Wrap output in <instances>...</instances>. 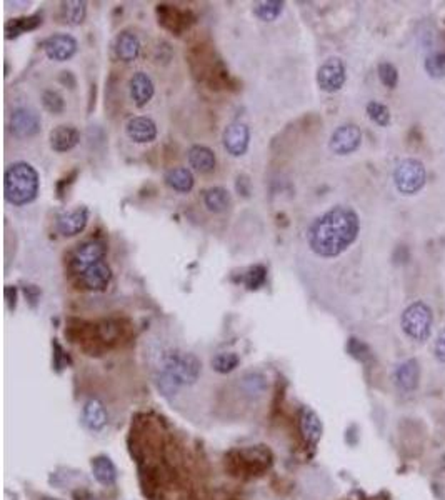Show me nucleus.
Instances as JSON below:
<instances>
[{"label":"nucleus","mask_w":445,"mask_h":500,"mask_svg":"<svg viewBox=\"0 0 445 500\" xmlns=\"http://www.w3.org/2000/svg\"><path fill=\"white\" fill-rule=\"evenodd\" d=\"M360 218L349 205H336L319 216L307 230V242L315 256L332 258L341 256L355 242Z\"/></svg>","instance_id":"1"},{"label":"nucleus","mask_w":445,"mask_h":500,"mask_svg":"<svg viewBox=\"0 0 445 500\" xmlns=\"http://www.w3.org/2000/svg\"><path fill=\"white\" fill-rule=\"evenodd\" d=\"M202 363L193 354L182 350H170L162 357L158 387L167 396L177 394L185 385H192L199 380Z\"/></svg>","instance_id":"2"},{"label":"nucleus","mask_w":445,"mask_h":500,"mask_svg":"<svg viewBox=\"0 0 445 500\" xmlns=\"http://www.w3.org/2000/svg\"><path fill=\"white\" fill-rule=\"evenodd\" d=\"M6 200L12 205H25L35 200L39 194V174L27 162L8 165L4 175Z\"/></svg>","instance_id":"3"},{"label":"nucleus","mask_w":445,"mask_h":500,"mask_svg":"<svg viewBox=\"0 0 445 500\" xmlns=\"http://www.w3.org/2000/svg\"><path fill=\"white\" fill-rule=\"evenodd\" d=\"M400 326L405 335L416 342H425L434 327V314L425 302L417 300L407 307L400 317Z\"/></svg>","instance_id":"4"},{"label":"nucleus","mask_w":445,"mask_h":500,"mask_svg":"<svg viewBox=\"0 0 445 500\" xmlns=\"http://www.w3.org/2000/svg\"><path fill=\"white\" fill-rule=\"evenodd\" d=\"M425 167L417 159H404L394 170V183L402 195H416L425 186Z\"/></svg>","instance_id":"5"},{"label":"nucleus","mask_w":445,"mask_h":500,"mask_svg":"<svg viewBox=\"0 0 445 500\" xmlns=\"http://www.w3.org/2000/svg\"><path fill=\"white\" fill-rule=\"evenodd\" d=\"M105 252H107V245L102 240H87L74 250L72 257H70V270L76 275H82L90 267L104 262L102 258L105 257Z\"/></svg>","instance_id":"6"},{"label":"nucleus","mask_w":445,"mask_h":500,"mask_svg":"<svg viewBox=\"0 0 445 500\" xmlns=\"http://www.w3.org/2000/svg\"><path fill=\"white\" fill-rule=\"evenodd\" d=\"M347 81L345 64L338 57H330L317 70V85L327 94L338 92Z\"/></svg>","instance_id":"7"},{"label":"nucleus","mask_w":445,"mask_h":500,"mask_svg":"<svg viewBox=\"0 0 445 500\" xmlns=\"http://www.w3.org/2000/svg\"><path fill=\"white\" fill-rule=\"evenodd\" d=\"M362 144V130L355 124H343L334 130L329 147L337 155H349Z\"/></svg>","instance_id":"8"},{"label":"nucleus","mask_w":445,"mask_h":500,"mask_svg":"<svg viewBox=\"0 0 445 500\" xmlns=\"http://www.w3.org/2000/svg\"><path fill=\"white\" fill-rule=\"evenodd\" d=\"M42 49L50 60L65 62L77 52V41L69 34H54L42 42Z\"/></svg>","instance_id":"9"},{"label":"nucleus","mask_w":445,"mask_h":500,"mask_svg":"<svg viewBox=\"0 0 445 500\" xmlns=\"http://www.w3.org/2000/svg\"><path fill=\"white\" fill-rule=\"evenodd\" d=\"M157 17L158 24H162V27L177 35L182 30L191 27V24H193V20H196L191 11H180V8L167 6V4H162V6L157 7Z\"/></svg>","instance_id":"10"},{"label":"nucleus","mask_w":445,"mask_h":500,"mask_svg":"<svg viewBox=\"0 0 445 500\" xmlns=\"http://www.w3.org/2000/svg\"><path fill=\"white\" fill-rule=\"evenodd\" d=\"M11 132L19 139L34 137L41 130V118L32 109L20 107L11 116Z\"/></svg>","instance_id":"11"},{"label":"nucleus","mask_w":445,"mask_h":500,"mask_svg":"<svg viewBox=\"0 0 445 500\" xmlns=\"http://www.w3.org/2000/svg\"><path fill=\"white\" fill-rule=\"evenodd\" d=\"M249 140H250L249 127L242 124V122H232V124L224 130V135H222L224 147H226L227 153H231L232 157L244 155L247 148H249Z\"/></svg>","instance_id":"12"},{"label":"nucleus","mask_w":445,"mask_h":500,"mask_svg":"<svg viewBox=\"0 0 445 500\" xmlns=\"http://www.w3.org/2000/svg\"><path fill=\"white\" fill-rule=\"evenodd\" d=\"M87 222H89V209L82 205V207L60 214L57 217V230L65 237H74L85 229Z\"/></svg>","instance_id":"13"},{"label":"nucleus","mask_w":445,"mask_h":500,"mask_svg":"<svg viewBox=\"0 0 445 500\" xmlns=\"http://www.w3.org/2000/svg\"><path fill=\"white\" fill-rule=\"evenodd\" d=\"M81 279V285L85 291L100 292L107 289V285L112 280V270L105 262H99L94 267H90L89 270L83 272L82 275H78Z\"/></svg>","instance_id":"14"},{"label":"nucleus","mask_w":445,"mask_h":500,"mask_svg":"<svg viewBox=\"0 0 445 500\" xmlns=\"http://www.w3.org/2000/svg\"><path fill=\"white\" fill-rule=\"evenodd\" d=\"M418 377H420V368L416 359H409L402 363H399L394 372V384L397 385L400 392H413L418 385Z\"/></svg>","instance_id":"15"},{"label":"nucleus","mask_w":445,"mask_h":500,"mask_svg":"<svg viewBox=\"0 0 445 500\" xmlns=\"http://www.w3.org/2000/svg\"><path fill=\"white\" fill-rule=\"evenodd\" d=\"M125 132L129 135V139L134 140V142L149 144L152 142V140H156L157 137V125L152 118L139 116L130 118V120L127 122Z\"/></svg>","instance_id":"16"},{"label":"nucleus","mask_w":445,"mask_h":500,"mask_svg":"<svg viewBox=\"0 0 445 500\" xmlns=\"http://www.w3.org/2000/svg\"><path fill=\"white\" fill-rule=\"evenodd\" d=\"M129 89H130V97L137 107H144V105L151 102L153 97V92H156L152 78L145 72H135L134 76L130 77Z\"/></svg>","instance_id":"17"},{"label":"nucleus","mask_w":445,"mask_h":500,"mask_svg":"<svg viewBox=\"0 0 445 500\" xmlns=\"http://www.w3.org/2000/svg\"><path fill=\"white\" fill-rule=\"evenodd\" d=\"M50 147L55 152H69L81 140V132L72 125H59L50 132Z\"/></svg>","instance_id":"18"},{"label":"nucleus","mask_w":445,"mask_h":500,"mask_svg":"<svg viewBox=\"0 0 445 500\" xmlns=\"http://www.w3.org/2000/svg\"><path fill=\"white\" fill-rule=\"evenodd\" d=\"M189 164L193 170L200 174H209L215 169V153L212 148L205 146H192L187 153Z\"/></svg>","instance_id":"19"},{"label":"nucleus","mask_w":445,"mask_h":500,"mask_svg":"<svg viewBox=\"0 0 445 500\" xmlns=\"http://www.w3.org/2000/svg\"><path fill=\"white\" fill-rule=\"evenodd\" d=\"M116 55L122 62H132L140 54V41L135 34L132 32H122L117 35L116 46H114Z\"/></svg>","instance_id":"20"},{"label":"nucleus","mask_w":445,"mask_h":500,"mask_svg":"<svg viewBox=\"0 0 445 500\" xmlns=\"http://www.w3.org/2000/svg\"><path fill=\"white\" fill-rule=\"evenodd\" d=\"M83 424L90 431H100L107 424V410L99 398H90L83 407Z\"/></svg>","instance_id":"21"},{"label":"nucleus","mask_w":445,"mask_h":500,"mask_svg":"<svg viewBox=\"0 0 445 500\" xmlns=\"http://www.w3.org/2000/svg\"><path fill=\"white\" fill-rule=\"evenodd\" d=\"M165 183L174 190L182 192V194H187V192L192 190L193 187V175L189 169L185 167H172L165 172Z\"/></svg>","instance_id":"22"},{"label":"nucleus","mask_w":445,"mask_h":500,"mask_svg":"<svg viewBox=\"0 0 445 500\" xmlns=\"http://www.w3.org/2000/svg\"><path fill=\"white\" fill-rule=\"evenodd\" d=\"M301 432L308 444H317L322 437V422L314 410L303 409L301 414Z\"/></svg>","instance_id":"23"},{"label":"nucleus","mask_w":445,"mask_h":500,"mask_svg":"<svg viewBox=\"0 0 445 500\" xmlns=\"http://www.w3.org/2000/svg\"><path fill=\"white\" fill-rule=\"evenodd\" d=\"M42 25V15L41 14H34L29 17H19V19H12L6 24V37L7 39H15L19 35L30 32V30H35Z\"/></svg>","instance_id":"24"},{"label":"nucleus","mask_w":445,"mask_h":500,"mask_svg":"<svg viewBox=\"0 0 445 500\" xmlns=\"http://www.w3.org/2000/svg\"><path fill=\"white\" fill-rule=\"evenodd\" d=\"M204 204L214 214L226 212L231 205V194L224 187H210L204 190Z\"/></svg>","instance_id":"25"},{"label":"nucleus","mask_w":445,"mask_h":500,"mask_svg":"<svg viewBox=\"0 0 445 500\" xmlns=\"http://www.w3.org/2000/svg\"><path fill=\"white\" fill-rule=\"evenodd\" d=\"M92 472H94V477L102 485H112L117 479L116 466L112 464V460L104 457V455L92 460Z\"/></svg>","instance_id":"26"},{"label":"nucleus","mask_w":445,"mask_h":500,"mask_svg":"<svg viewBox=\"0 0 445 500\" xmlns=\"http://www.w3.org/2000/svg\"><path fill=\"white\" fill-rule=\"evenodd\" d=\"M60 15L64 22L70 25L82 24L87 15V4L83 0H70V2H62Z\"/></svg>","instance_id":"27"},{"label":"nucleus","mask_w":445,"mask_h":500,"mask_svg":"<svg viewBox=\"0 0 445 500\" xmlns=\"http://www.w3.org/2000/svg\"><path fill=\"white\" fill-rule=\"evenodd\" d=\"M282 8H284V2H279V0H268V2L255 4L254 14L257 15L259 19L272 22L282 14Z\"/></svg>","instance_id":"28"},{"label":"nucleus","mask_w":445,"mask_h":500,"mask_svg":"<svg viewBox=\"0 0 445 500\" xmlns=\"http://www.w3.org/2000/svg\"><path fill=\"white\" fill-rule=\"evenodd\" d=\"M367 116L372 122H376L377 125L387 127L390 124V111L389 107L384 104L377 102V100H372V102L367 104Z\"/></svg>","instance_id":"29"},{"label":"nucleus","mask_w":445,"mask_h":500,"mask_svg":"<svg viewBox=\"0 0 445 500\" xmlns=\"http://www.w3.org/2000/svg\"><path fill=\"white\" fill-rule=\"evenodd\" d=\"M244 284L249 291H257L261 289L267 280V269L263 265H254L247 270V274L244 275Z\"/></svg>","instance_id":"30"},{"label":"nucleus","mask_w":445,"mask_h":500,"mask_svg":"<svg viewBox=\"0 0 445 500\" xmlns=\"http://www.w3.org/2000/svg\"><path fill=\"white\" fill-rule=\"evenodd\" d=\"M240 359L239 355L233 354V352H224L215 355L214 361H212V367L215 372H219V374H228V372H232L233 368L239 366Z\"/></svg>","instance_id":"31"},{"label":"nucleus","mask_w":445,"mask_h":500,"mask_svg":"<svg viewBox=\"0 0 445 500\" xmlns=\"http://www.w3.org/2000/svg\"><path fill=\"white\" fill-rule=\"evenodd\" d=\"M425 70L432 78L445 77V52H435L427 57Z\"/></svg>","instance_id":"32"},{"label":"nucleus","mask_w":445,"mask_h":500,"mask_svg":"<svg viewBox=\"0 0 445 500\" xmlns=\"http://www.w3.org/2000/svg\"><path fill=\"white\" fill-rule=\"evenodd\" d=\"M377 72H378V78H381V82L384 83L385 87H389V89H395V87H397L399 70L395 69L394 64L390 62L378 64Z\"/></svg>","instance_id":"33"},{"label":"nucleus","mask_w":445,"mask_h":500,"mask_svg":"<svg viewBox=\"0 0 445 500\" xmlns=\"http://www.w3.org/2000/svg\"><path fill=\"white\" fill-rule=\"evenodd\" d=\"M42 105L46 107V111H48L50 113H60L64 111L65 104L64 99H62V95L59 92L55 90H46L42 94Z\"/></svg>","instance_id":"34"},{"label":"nucleus","mask_w":445,"mask_h":500,"mask_svg":"<svg viewBox=\"0 0 445 500\" xmlns=\"http://www.w3.org/2000/svg\"><path fill=\"white\" fill-rule=\"evenodd\" d=\"M244 385L249 394H259L262 392L266 384H263V379L261 375H247L244 379Z\"/></svg>","instance_id":"35"},{"label":"nucleus","mask_w":445,"mask_h":500,"mask_svg":"<svg viewBox=\"0 0 445 500\" xmlns=\"http://www.w3.org/2000/svg\"><path fill=\"white\" fill-rule=\"evenodd\" d=\"M434 355L440 363H445V327L439 332L434 344Z\"/></svg>","instance_id":"36"},{"label":"nucleus","mask_w":445,"mask_h":500,"mask_svg":"<svg viewBox=\"0 0 445 500\" xmlns=\"http://www.w3.org/2000/svg\"><path fill=\"white\" fill-rule=\"evenodd\" d=\"M24 292H25V297H27L32 305H35V302H37L39 297H41V291H39L35 285H25Z\"/></svg>","instance_id":"37"},{"label":"nucleus","mask_w":445,"mask_h":500,"mask_svg":"<svg viewBox=\"0 0 445 500\" xmlns=\"http://www.w3.org/2000/svg\"><path fill=\"white\" fill-rule=\"evenodd\" d=\"M6 299H7L8 310H14L15 304H17V291H15V287L8 285V287L6 289Z\"/></svg>","instance_id":"38"},{"label":"nucleus","mask_w":445,"mask_h":500,"mask_svg":"<svg viewBox=\"0 0 445 500\" xmlns=\"http://www.w3.org/2000/svg\"><path fill=\"white\" fill-rule=\"evenodd\" d=\"M442 466H444V468H445V455L442 457Z\"/></svg>","instance_id":"39"},{"label":"nucleus","mask_w":445,"mask_h":500,"mask_svg":"<svg viewBox=\"0 0 445 500\" xmlns=\"http://www.w3.org/2000/svg\"><path fill=\"white\" fill-rule=\"evenodd\" d=\"M46 500H57V499H46Z\"/></svg>","instance_id":"40"}]
</instances>
